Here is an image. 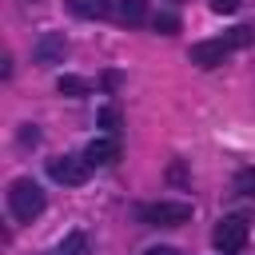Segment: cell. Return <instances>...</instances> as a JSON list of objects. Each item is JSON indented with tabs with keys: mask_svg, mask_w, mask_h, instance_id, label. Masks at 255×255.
Masks as SVG:
<instances>
[{
	"mask_svg": "<svg viewBox=\"0 0 255 255\" xmlns=\"http://www.w3.org/2000/svg\"><path fill=\"white\" fill-rule=\"evenodd\" d=\"M8 211H12V219L32 223V219L44 211V191H40V183H32V179H16V183L8 187Z\"/></svg>",
	"mask_w": 255,
	"mask_h": 255,
	"instance_id": "cell-1",
	"label": "cell"
},
{
	"mask_svg": "<svg viewBox=\"0 0 255 255\" xmlns=\"http://www.w3.org/2000/svg\"><path fill=\"white\" fill-rule=\"evenodd\" d=\"M139 219L147 227H183L191 219V203H183V199H155V203L139 207Z\"/></svg>",
	"mask_w": 255,
	"mask_h": 255,
	"instance_id": "cell-2",
	"label": "cell"
},
{
	"mask_svg": "<svg viewBox=\"0 0 255 255\" xmlns=\"http://www.w3.org/2000/svg\"><path fill=\"white\" fill-rule=\"evenodd\" d=\"M247 235H251V227H247L243 215H223L211 231V243H215L219 255H239L247 247Z\"/></svg>",
	"mask_w": 255,
	"mask_h": 255,
	"instance_id": "cell-3",
	"label": "cell"
},
{
	"mask_svg": "<svg viewBox=\"0 0 255 255\" xmlns=\"http://www.w3.org/2000/svg\"><path fill=\"white\" fill-rule=\"evenodd\" d=\"M88 171H92V163H88L84 155H56V159H48V175H52L56 183H64V187L88 183Z\"/></svg>",
	"mask_w": 255,
	"mask_h": 255,
	"instance_id": "cell-4",
	"label": "cell"
},
{
	"mask_svg": "<svg viewBox=\"0 0 255 255\" xmlns=\"http://www.w3.org/2000/svg\"><path fill=\"white\" fill-rule=\"evenodd\" d=\"M235 52V44H231V36H215V40H199L195 48H191V64L195 68H219L227 56Z\"/></svg>",
	"mask_w": 255,
	"mask_h": 255,
	"instance_id": "cell-5",
	"label": "cell"
},
{
	"mask_svg": "<svg viewBox=\"0 0 255 255\" xmlns=\"http://www.w3.org/2000/svg\"><path fill=\"white\" fill-rule=\"evenodd\" d=\"M32 56H36V64H40V68L64 64V56H68V40H64V32H44V36L36 40Z\"/></svg>",
	"mask_w": 255,
	"mask_h": 255,
	"instance_id": "cell-6",
	"label": "cell"
},
{
	"mask_svg": "<svg viewBox=\"0 0 255 255\" xmlns=\"http://www.w3.org/2000/svg\"><path fill=\"white\" fill-rule=\"evenodd\" d=\"M84 159H88L92 167H112V163L120 159V139H116V135H96V139L84 147Z\"/></svg>",
	"mask_w": 255,
	"mask_h": 255,
	"instance_id": "cell-7",
	"label": "cell"
},
{
	"mask_svg": "<svg viewBox=\"0 0 255 255\" xmlns=\"http://www.w3.org/2000/svg\"><path fill=\"white\" fill-rule=\"evenodd\" d=\"M147 16V0H116V20L120 24H139Z\"/></svg>",
	"mask_w": 255,
	"mask_h": 255,
	"instance_id": "cell-8",
	"label": "cell"
},
{
	"mask_svg": "<svg viewBox=\"0 0 255 255\" xmlns=\"http://www.w3.org/2000/svg\"><path fill=\"white\" fill-rule=\"evenodd\" d=\"M68 8H72L80 20H100V16H108L112 0H68Z\"/></svg>",
	"mask_w": 255,
	"mask_h": 255,
	"instance_id": "cell-9",
	"label": "cell"
},
{
	"mask_svg": "<svg viewBox=\"0 0 255 255\" xmlns=\"http://www.w3.org/2000/svg\"><path fill=\"white\" fill-rule=\"evenodd\" d=\"M56 92H60V96H68V100H84L92 88H88V80H84V76H60V80H56Z\"/></svg>",
	"mask_w": 255,
	"mask_h": 255,
	"instance_id": "cell-10",
	"label": "cell"
},
{
	"mask_svg": "<svg viewBox=\"0 0 255 255\" xmlns=\"http://www.w3.org/2000/svg\"><path fill=\"white\" fill-rule=\"evenodd\" d=\"M56 255H92V247H88V235H84V231H72V235H64V239H60V247H56Z\"/></svg>",
	"mask_w": 255,
	"mask_h": 255,
	"instance_id": "cell-11",
	"label": "cell"
},
{
	"mask_svg": "<svg viewBox=\"0 0 255 255\" xmlns=\"http://www.w3.org/2000/svg\"><path fill=\"white\" fill-rule=\"evenodd\" d=\"M235 191L247 195V199H255V167H239L235 171Z\"/></svg>",
	"mask_w": 255,
	"mask_h": 255,
	"instance_id": "cell-12",
	"label": "cell"
},
{
	"mask_svg": "<svg viewBox=\"0 0 255 255\" xmlns=\"http://www.w3.org/2000/svg\"><path fill=\"white\" fill-rule=\"evenodd\" d=\"M151 28H155L159 36H175V32H179V16H175V12H159V16L151 20Z\"/></svg>",
	"mask_w": 255,
	"mask_h": 255,
	"instance_id": "cell-13",
	"label": "cell"
},
{
	"mask_svg": "<svg viewBox=\"0 0 255 255\" xmlns=\"http://www.w3.org/2000/svg\"><path fill=\"white\" fill-rule=\"evenodd\" d=\"M100 128H108V135H116L120 131V108H100Z\"/></svg>",
	"mask_w": 255,
	"mask_h": 255,
	"instance_id": "cell-14",
	"label": "cell"
},
{
	"mask_svg": "<svg viewBox=\"0 0 255 255\" xmlns=\"http://www.w3.org/2000/svg\"><path fill=\"white\" fill-rule=\"evenodd\" d=\"M227 36H231V44H235V48H247V44H255V28H247V24L231 28Z\"/></svg>",
	"mask_w": 255,
	"mask_h": 255,
	"instance_id": "cell-15",
	"label": "cell"
},
{
	"mask_svg": "<svg viewBox=\"0 0 255 255\" xmlns=\"http://www.w3.org/2000/svg\"><path fill=\"white\" fill-rule=\"evenodd\" d=\"M211 8H215L219 16H231V12H239V8H243V0H211Z\"/></svg>",
	"mask_w": 255,
	"mask_h": 255,
	"instance_id": "cell-16",
	"label": "cell"
},
{
	"mask_svg": "<svg viewBox=\"0 0 255 255\" xmlns=\"http://www.w3.org/2000/svg\"><path fill=\"white\" fill-rule=\"evenodd\" d=\"M20 143H40V131H36V128H24V131H20Z\"/></svg>",
	"mask_w": 255,
	"mask_h": 255,
	"instance_id": "cell-17",
	"label": "cell"
},
{
	"mask_svg": "<svg viewBox=\"0 0 255 255\" xmlns=\"http://www.w3.org/2000/svg\"><path fill=\"white\" fill-rule=\"evenodd\" d=\"M143 255H179V251H175V247H163V243H159V247H147Z\"/></svg>",
	"mask_w": 255,
	"mask_h": 255,
	"instance_id": "cell-18",
	"label": "cell"
}]
</instances>
